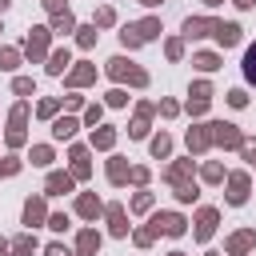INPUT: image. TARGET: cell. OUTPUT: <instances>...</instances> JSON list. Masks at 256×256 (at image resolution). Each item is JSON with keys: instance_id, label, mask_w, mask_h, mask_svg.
Masks as SVG:
<instances>
[{"instance_id": "9a60e30c", "label": "cell", "mask_w": 256, "mask_h": 256, "mask_svg": "<svg viewBox=\"0 0 256 256\" xmlns=\"http://www.w3.org/2000/svg\"><path fill=\"white\" fill-rule=\"evenodd\" d=\"M64 68H68V48H60V52H52V60H48V72H56V76H60Z\"/></svg>"}, {"instance_id": "4316f807", "label": "cell", "mask_w": 256, "mask_h": 256, "mask_svg": "<svg viewBox=\"0 0 256 256\" xmlns=\"http://www.w3.org/2000/svg\"><path fill=\"white\" fill-rule=\"evenodd\" d=\"M108 176H112V180L120 184V180H124V160H112V168H108Z\"/></svg>"}, {"instance_id": "484cf974", "label": "cell", "mask_w": 256, "mask_h": 256, "mask_svg": "<svg viewBox=\"0 0 256 256\" xmlns=\"http://www.w3.org/2000/svg\"><path fill=\"white\" fill-rule=\"evenodd\" d=\"M48 160H52L48 148H32V164H48Z\"/></svg>"}, {"instance_id": "83f0119b", "label": "cell", "mask_w": 256, "mask_h": 256, "mask_svg": "<svg viewBox=\"0 0 256 256\" xmlns=\"http://www.w3.org/2000/svg\"><path fill=\"white\" fill-rule=\"evenodd\" d=\"M48 228H56V232H64V228H68V216H60V212H56V216H48Z\"/></svg>"}, {"instance_id": "9c48e42d", "label": "cell", "mask_w": 256, "mask_h": 256, "mask_svg": "<svg viewBox=\"0 0 256 256\" xmlns=\"http://www.w3.org/2000/svg\"><path fill=\"white\" fill-rule=\"evenodd\" d=\"M232 192H228V200L232 204H244V196H248V176H232V184H228Z\"/></svg>"}, {"instance_id": "8d00e7d4", "label": "cell", "mask_w": 256, "mask_h": 256, "mask_svg": "<svg viewBox=\"0 0 256 256\" xmlns=\"http://www.w3.org/2000/svg\"><path fill=\"white\" fill-rule=\"evenodd\" d=\"M4 8H8V0H0V12H4Z\"/></svg>"}, {"instance_id": "cb8c5ba5", "label": "cell", "mask_w": 256, "mask_h": 256, "mask_svg": "<svg viewBox=\"0 0 256 256\" xmlns=\"http://www.w3.org/2000/svg\"><path fill=\"white\" fill-rule=\"evenodd\" d=\"M16 60H20V56H16L12 48H4V52H0V68H16Z\"/></svg>"}, {"instance_id": "ba28073f", "label": "cell", "mask_w": 256, "mask_h": 256, "mask_svg": "<svg viewBox=\"0 0 256 256\" xmlns=\"http://www.w3.org/2000/svg\"><path fill=\"white\" fill-rule=\"evenodd\" d=\"M216 40H220L224 48H232V44L240 40V28H236V24H216Z\"/></svg>"}, {"instance_id": "f1b7e54d", "label": "cell", "mask_w": 256, "mask_h": 256, "mask_svg": "<svg viewBox=\"0 0 256 256\" xmlns=\"http://www.w3.org/2000/svg\"><path fill=\"white\" fill-rule=\"evenodd\" d=\"M92 40H96V28H80V44H84V48H88V44H92Z\"/></svg>"}, {"instance_id": "8992f818", "label": "cell", "mask_w": 256, "mask_h": 256, "mask_svg": "<svg viewBox=\"0 0 256 256\" xmlns=\"http://www.w3.org/2000/svg\"><path fill=\"white\" fill-rule=\"evenodd\" d=\"M212 128V140H220V144H240V132L232 128V124H208Z\"/></svg>"}, {"instance_id": "d4e9b609", "label": "cell", "mask_w": 256, "mask_h": 256, "mask_svg": "<svg viewBox=\"0 0 256 256\" xmlns=\"http://www.w3.org/2000/svg\"><path fill=\"white\" fill-rule=\"evenodd\" d=\"M88 80H92V68H76L72 72V84H88Z\"/></svg>"}, {"instance_id": "ac0fdd59", "label": "cell", "mask_w": 256, "mask_h": 256, "mask_svg": "<svg viewBox=\"0 0 256 256\" xmlns=\"http://www.w3.org/2000/svg\"><path fill=\"white\" fill-rule=\"evenodd\" d=\"M108 216H112V232H116V236H124V232H128V224H124V212L112 204V208H108Z\"/></svg>"}, {"instance_id": "7a4b0ae2", "label": "cell", "mask_w": 256, "mask_h": 256, "mask_svg": "<svg viewBox=\"0 0 256 256\" xmlns=\"http://www.w3.org/2000/svg\"><path fill=\"white\" fill-rule=\"evenodd\" d=\"M108 72H112L116 80H124V76H128L132 84H148V76H144L140 68H132L128 60H120V56H116V60H108Z\"/></svg>"}, {"instance_id": "74e56055", "label": "cell", "mask_w": 256, "mask_h": 256, "mask_svg": "<svg viewBox=\"0 0 256 256\" xmlns=\"http://www.w3.org/2000/svg\"><path fill=\"white\" fill-rule=\"evenodd\" d=\"M204 4H220V0H204Z\"/></svg>"}, {"instance_id": "ab89813d", "label": "cell", "mask_w": 256, "mask_h": 256, "mask_svg": "<svg viewBox=\"0 0 256 256\" xmlns=\"http://www.w3.org/2000/svg\"><path fill=\"white\" fill-rule=\"evenodd\" d=\"M172 256H184V252H172Z\"/></svg>"}, {"instance_id": "d6986e66", "label": "cell", "mask_w": 256, "mask_h": 256, "mask_svg": "<svg viewBox=\"0 0 256 256\" xmlns=\"http://www.w3.org/2000/svg\"><path fill=\"white\" fill-rule=\"evenodd\" d=\"M244 76L256 84V44H252V48H248V56H244Z\"/></svg>"}, {"instance_id": "e575fe53", "label": "cell", "mask_w": 256, "mask_h": 256, "mask_svg": "<svg viewBox=\"0 0 256 256\" xmlns=\"http://www.w3.org/2000/svg\"><path fill=\"white\" fill-rule=\"evenodd\" d=\"M48 256H68V252H64L60 244H52V248H48Z\"/></svg>"}, {"instance_id": "277c9868", "label": "cell", "mask_w": 256, "mask_h": 256, "mask_svg": "<svg viewBox=\"0 0 256 256\" xmlns=\"http://www.w3.org/2000/svg\"><path fill=\"white\" fill-rule=\"evenodd\" d=\"M184 32H188V36H208V32H216V20H200V16H188V20H184Z\"/></svg>"}, {"instance_id": "ffe728a7", "label": "cell", "mask_w": 256, "mask_h": 256, "mask_svg": "<svg viewBox=\"0 0 256 256\" xmlns=\"http://www.w3.org/2000/svg\"><path fill=\"white\" fill-rule=\"evenodd\" d=\"M96 244H100V236H96V232H84V236H80V252H84V256H88V252H96Z\"/></svg>"}, {"instance_id": "6da1fadb", "label": "cell", "mask_w": 256, "mask_h": 256, "mask_svg": "<svg viewBox=\"0 0 256 256\" xmlns=\"http://www.w3.org/2000/svg\"><path fill=\"white\" fill-rule=\"evenodd\" d=\"M160 32V20H140V24H128L120 36H124V44L128 48H136V44H144V40H152Z\"/></svg>"}, {"instance_id": "30bf717a", "label": "cell", "mask_w": 256, "mask_h": 256, "mask_svg": "<svg viewBox=\"0 0 256 256\" xmlns=\"http://www.w3.org/2000/svg\"><path fill=\"white\" fill-rule=\"evenodd\" d=\"M212 228H216V212H212V208H204V212H200V224H196V236H200V240H208V236H212Z\"/></svg>"}, {"instance_id": "3957f363", "label": "cell", "mask_w": 256, "mask_h": 256, "mask_svg": "<svg viewBox=\"0 0 256 256\" xmlns=\"http://www.w3.org/2000/svg\"><path fill=\"white\" fill-rule=\"evenodd\" d=\"M152 224H156V232H168V236H180V232H184V220H180L176 212H164V216H156Z\"/></svg>"}, {"instance_id": "4fadbf2b", "label": "cell", "mask_w": 256, "mask_h": 256, "mask_svg": "<svg viewBox=\"0 0 256 256\" xmlns=\"http://www.w3.org/2000/svg\"><path fill=\"white\" fill-rule=\"evenodd\" d=\"M72 172L76 176H88V152L84 148H72Z\"/></svg>"}, {"instance_id": "1f68e13d", "label": "cell", "mask_w": 256, "mask_h": 256, "mask_svg": "<svg viewBox=\"0 0 256 256\" xmlns=\"http://www.w3.org/2000/svg\"><path fill=\"white\" fill-rule=\"evenodd\" d=\"M228 100H232V104H236V108H244V100H248V96H244V92H240V88H236V92H228Z\"/></svg>"}, {"instance_id": "5b68a950", "label": "cell", "mask_w": 256, "mask_h": 256, "mask_svg": "<svg viewBox=\"0 0 256 256\" xmlns=\"http://www.w3.org/2000/svg\"><path fill=\"white\" fill-rule=\"evenodd\" d=\"M24 116H28V108L20 104V108L12 112V128H8V144H20V140H24V128H20V124H24Z\"/></svg>"}, {"instance_id": "e0dca14e", "label": "cell", "mask_w": 256, "mask_h": 256, "mask_svg": "<svg viewBox=\"0 0 256 256\" xmlns=\"http://www.w3.org/2000/svg\"><path fill=\"white\" fill-rule=\"evenodd\" d=\"M76 208H80V216H96V212H100V200H96V196H80Z\"/></svg>"}, {"instance_id": "603a6c76", "label": "cell", "mask_w": 256, "mask_h": 256, "mask_svg": "<svg viewBox=\"0 0 256 256\" xmlns=\"http://www.w3.org/2000/svg\"><path fill=\"white\" fill-rule=\"evenodd\" d=\"M168 148H172L168 136H156V140H152V152H156V156H168Z\"/></svg>"}, {"instance_id": "f35d334b", "label": "cell", "mask_w": 256, "mask_h": 256, "mask_svg": "<svg viewBox=\"0 0 256 256\" xmlns=\"http://www.w3.org/2000/svg\"><path fill=\"white\" fill-rule=\"evenodd\" d=\"M144 4H160V0H144Z\"/></svg>"}, {"instance_id": "8fae6325", "label": "cell", "mask_w": 256, "mask_h": 256, "mask_svg": "<svg viewBox=\"0 0 256 256\" xmlns=\"http://www.w3.org/2000/svg\"><path fill=\"white\" fill-rule=\"evenodd\" d=\"M68 188H72V176H64V172H52V176H48V192H52V196H60V192H68Z\"/></svg>"}, {"instance_id": "44dd1931", "label": "cell", "mask_w": 256, "mask_h": 256, "mask_svg": "<svg viewBox=\"0 0 256 256\" xmlns=\"http://www.w3.org/2000/svg\"><path fill=\"white\" fill-rule=\"evenodd\" d=\"M216 64H220V60H216L212 52H200V56H196V68H204V72H212Z\"/></svg>"}, {"instance_id": "52a82bcc", "label": "cell", "mask_w": 256, "mask_h": 256, "mask_svg": "<svg viewBox=\"0 0 256 256\" xmlns=\"http://www.w3.org/2000/svg\"><path fill=\"white\" fill-rule=\"evenodd\" d=\"M44 44H48V28H32V36H28V56H40L44 52Z\"/></svg>"}, {"instance_id": "4dcf8cb0", "label": "cell", "mask_w": 256, "mask_h": 256, "mask_svg": "<svg viewBox=\"0 0 256 256\" xmlns=\"http://www.w3.org/2000/svg\"><path fill=\"white\" fill-rule=\"evenodd\" d=\"M96 24H112V8H100L96 12Z\"/></svg>"}, {"instance_id": "7c38bea8", "label": "cell", "mask_w": 256, "mask_h": 256, "mask_svg": "<svg viewBox=\"0 0 256 256\" xmlns=\"http://www.w3.org/2000/svg\"><path fill=\"white\" fill-rule=\"evenodd\" d=\"M256 244V232H236L232 240H228V252H244V248H252Z\"/></svg>"}, {"instance_id": "5bb4252c", "label": "cell", "mask_w": 256, "mask_h": 256, "mask_svg": "<svg viewBox=\"0 0 256 256\" xmlns=\"http://www.w3.org/2000/svg\"><path fill=\"white\" fill-rule=\"evenodd\" d=\"M24 220H28V224H40V220H44V200H28Z\"/></svg>"}, {"instance_id": "d590c367", "label": "cell", "mask_w": 256, "mask_h": 256, "mask_svg": "<svg viewBox=\"0 0 256 256\" xmlns=\"http://www.w3.org/2000/svg\"><path fill=\"white\" fill-rule=\"evenodd\" d=\"M236 4H240V8H252V4H256V0H236Z\"/></svg>"}, {"instance_id": "2e32d148", "label": "cell", "mask_w": 256, "mask_h": 256, "mask_svg": "<svg viewBox=\"0 0 256 256\" xmlns=\"http://www.w3.org/2000/svg\"><path fill=\"white\" fill-rule=\"evenodd\" d=\"M52 132H56V140H68V136L76 132V120H68V116H64V120H56V128H52Z\"/></svg>"}, {"instance_id": "d6a6232c", "label": "cell", "mask_w": 256, "mask_h": 256, "mask_svg": "<svg viewBox=\"0 0 256 256\" xmlns=\"http://www.w3.org/2000/svg\"><path fill=\"white\" fill-rule=\"evenodd\" d=\"M44 8H48V12H52V16H56V12H60V8H64V0H44Z\"/></svg>"}, {"instance_id": "f546056e", "label": "cell", "mask_w": 256, "mask_h": 256, "mask_svg": "<svg viewBox=\"0 0 256 256\" xmlns=\"http://www.w3.org/2000/svg\"><path fill=\"white\" fill-rule=\"evenodd\" d=\"M16 92H20V96H28V92H32V80H28V76H20V80H16Z\"/></svg>"}, {"instance_id": "836d02e7", "label": "cell", "mask_w": 256, "mask_h": 256, "mask_svg": "<svg viewBox=\"0 0 256 256\" xmlns=\"http://www.w3.org/2000/svg\"><path fill=\"white\" fill-rule=\"evenodd\" d=\"M16 168H20L16 160H4V164H0V172H4V176H8V172H16Z\"/></svg>"}, {"instance_id": "7402d4cb", "label": "cell", "mask_w": 256, "mask_h": 256, "mask_svg": "<svg viewBox=\"0 0 256 256\" xmlns=\"http://www.w3.org/2000/svg\"><path fill=\"white\" fill-rule=\"evenodd\" d=\"M92 144H100V148H112V132H108V128L92 132Z\"/></svg>"}]
</instances>
